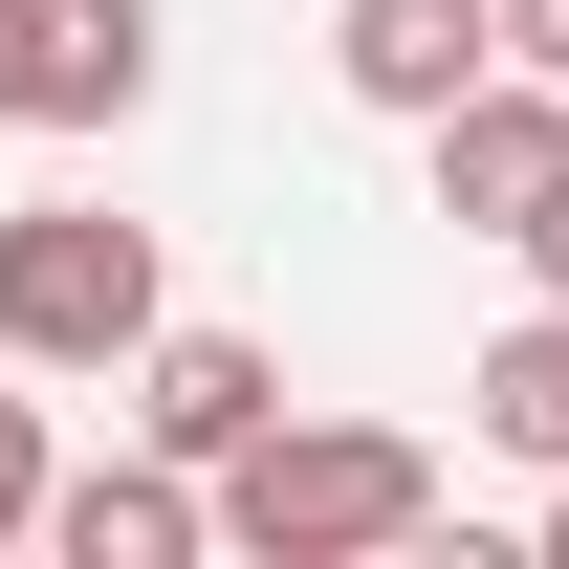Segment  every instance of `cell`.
Returning a JSON list of instances; mask_svg holds the SVG:
<instances>
[{
    "mask_svg": "<svg viewBox=\"0 0 569 569\" xmlns=\"http://www.w3.org/2000/svg\"><path fill=\"white\" fill-rule=\"evenodd\" d=\"M329 67H351V110L438 132V110L503 67V0H329Z\"/></svg>",
    "mask_w": 569,
    "mask_h": 569,
    "instance_id": "8992f818",
    "label": "cell"
},
{
    "mask_svg": "<svg viewBox=\"0 0 569 569\" xmlns=\"http://www.w3.org/2000/svg\"><path fill=\"white\" fill-rule=\"evenodd\" d=\"M153 110V0H0V132H132Z\"/></svg>",
    "mask_w": 569,
    "mask_h": 569,
    "instance_id": "3957f363",
    "label": "cell"
},
{
    "mask_svg": "<svg viewBox=\"0 0 569 569\" xmlns=\"http://www.w3.org/2000/svg\"><path fill=\"white\" fill-rule=\"evenodd\" d=\"M176 307H153V219H110V198H22L0 219V351L22 372H132Z\"/></svg>",
    "mask_w": 569,
    "mask_h": 569,
    "instance_id": "7a4b0ae2",
    "label": "cell"
},
{
    "mask_svg": "<svg viewBox=\"0 0 569 569\" xmlns=\"http://www.w3.org/2000/svg\"><path fill=\"white\" fill-rule=\"evenodd\" d=\"M417 526H438V460L395 417H263L219 460V548L241 569H395Z\"/></svg>",
    "mask_w": 569,
    "mask_h": 569,
    "instance_id": "6da1fadb",
    "label": "cell"
},
{
    "mask_svg": "<svg viewBox=\"0 0 569 569\" xmlns=\"http://www.w3.org/2000/svg\"><path fill=\"white\" fill-rule=\"evenodd\" d=\"M503 67H548V88H569V0H503Z\"/></svg>",
    "mask_w": 569,
    "mask_h": 569,
    "instance_id": "30bf717a",
    "label": "cell"
},
{
    "mask_svg": "<svg viewBox=\"0 0 569 569\" xmlns=\"http://www.w3.org/2000/svg\"><path fill=\"white\" fill-rule=\"evenodd\" d=\"M503 263H526V284H548V307H569V176H548V219H526V241H503Z\"/></svg>",
    "mask_w": 569,
    "mask_h": 569,
    "instance_id": "8fae6325",
    "label": "cell"
},
{
    "mask_svg": "<svg viewBox=\"0 0 569 569\" xmlns=\"http://www.w3.org/2000/svg\"><path fill=\"white\" fill-rule=\"evenodd\" d=\"M44 482H67V460H44V395H0V569L44 548Z\"/></svg>",
    "mask_w": 569,
    "mask_h": 569,
    "instance_id": "9c48e42d",
    "label": "cell"
},
{
    "mask_svg": "<svg viewBox=\"0 0 569 569\" xmlns=\"http://www.w3.org/2000/svg\"><path fill=\"white\" fill-rule=\"evenodd\" d=\"M417 153H438V219H460V241H526L548 176H569V88H548V67H482Z\"/></svg>",
    "mask_w": 569,
    "mask_h": 569,
    "instance_id": "277c9868",
    "label": "cell"
},
{
    "mask_svg": "<svg viewBox=\"0 0 569 569\" xmlns=\"http://www.w3.org/2000/svg\"><path fill=\"white\" fill-rule=\"evenodd\" d=\"M548 569H569V482H548Z\"/></svg>",
    "mask_w": 569,
    "mask_h": 569,
    "instance_id": "7c38bea8",
    "label": "cell"
},
{
    "mask_svg": "<svg viewBox=\"0 0 569 569\" xmlns=\"http://www.w3.org/2000/svg\"><path fill=\"white\" fill-rule=\"evenodd\" d=\"M219 548V482L198 460H67V482H44V569H198Z\"/></svg>",
    "mask_w": 569,
    "mask_h": 569,
    "instance_id": "5b68a950",
    "label": "cell"
},
{
    "mask_svg": "<svg viewBox=\"0 0 569 569\" xmlns=\"http://www.w3.org/2000/svg\"><path fill=\"white\" fill-rule=\"evenodd\" d=\"M460 438H482V460H526V482H569V307H548V284H526V329L460 372Z\"/></svg>",
    "mask_w": 569,
    "mask_h": 569,
    "instance_id": "ba28073f",
    "label": "cell"
},
{
    "mask_svg": "<svg viewBox=\"0 0 569 569\" xmlns=\"http://www.w3.org/2000/svg\"><path fill=\"white\" fill-rule=\"evenodd\" d=\"M263 417H284V351H263V329H153V351H132V438H153V460L219 482Z\"/></svg>",
    "mask_w": 569,
    "mask_h": 569,
    "instance_id": "52a82bcc",
    "label": "cell"
}]
</instances>
